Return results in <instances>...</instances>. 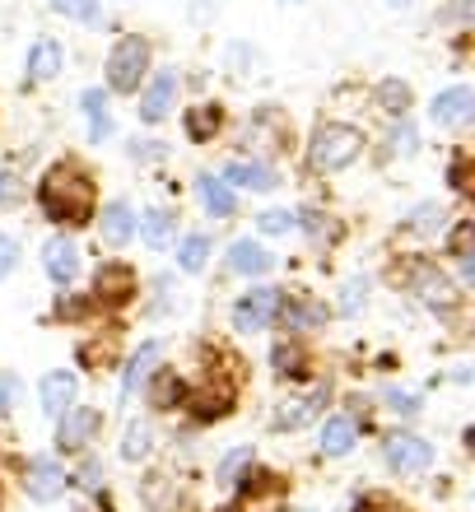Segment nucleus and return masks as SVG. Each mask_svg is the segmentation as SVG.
Returning a JSON list of instances; mask_svg holds the SVG:
<instances>
[{
  "label": "nucleus",
  "mask_w": 475,
  "mask_h": 512,
  "mask_svg": "<svg viewBox=\"0 0 475 512\" xmlns=\"http://www.w3.org/2000/svg\"><path fill=\"white\" fill-rule=\"evenodd\" d=\"M94 433H98V410L70 405L66 415H61V429H56V447L61 452H84V447L94 443Z\"/></svg>",
  "instance_id": "obj_6"
},
{
  "label": "nucleus",
  "mask_w": 475,
  "mask_h": 512,
  "mask_svg": "<svg viewBox=\"0 0 475 512\" xmlns=\"http://www.w3.org/2000/svg\"><path fill=\"white\" fill-rule=\"evenodd\" d=\"M294 219H299V215H289V210H266L257 224H261V233H289V229H294Z\"/></svg>",
  "instance_id": "obj_32"
},
{
  "label": "nucleus",
  "mask_w": 475,
  "mask_h": 512,
  "mask_svg": "<svg viewBox=\"0 0 475 512\" xmlns=\"http://www.w3.org/2000/svg\"><path fill=\"white\" fill-rule=\"evenodd\" d=\"M14 266H19V243L0 233V280H5V275H10Z\"/></svg>",
  "instance_id": "obj_38"
},
{
  "label": "nucleus",
  "mask_w": 475,
  "mask_h": 512,
  "mask_svg": "<svg viewBox=\"0 0 475 512\" xmlns=\"http://www.w3.org/2000/svg\"><path fill=\"white\" fill-rule=\"evenodd\" d=\"M452 187H457V191H466V159H457V163H452Z\"/></svg>",
  "instance_id": "obj_39"
},
{
  "label": "nucleus",
  "mask_w": 475,
  "mask_h": 512,
  "mask_svg": "<svg viewBox=\"0 0 475 512\" xmlns=\"http://www.w3.org/2000/svg\"><path fill=\"white\" fill-rule=\"evenodd\" d=\"M5 405H10V391H5V382H0V415H5Z\"/></svg>",
  "instance_id": "obj_41"
},
{
  "label": "nucleus",
  "mask_w": 475,
  "mask_h": 512,
  "mask_svg": "<svg viewBox=\"0 0 475 512\" xmlns=\"http://www.w3.org/2000/svg\"><path fill=\"white\" fill-rule=\"evenodd\" d=\"M70 405H75V373H66V368H61V373H47V378H42V410L61 419Z\"/></svg>",
  "instance_id": "obj_19"
},
{
  "label": "nucleus",
  "mask_w": 475,
  "mask_h": 512,
  "mask_svg": "<svg viewBox=\"0 0 475 512\" xmlns=\"http://www.w3.org/2000/svg\"><path fill=\"white\" fill-rule=\"evenodd\" d=\"M294 224H303V229H308V233H313V238H317V243H322V238H326V243H331V238H336V224H331V215H303V219H294Z\"/></svg>",
  "instance_id": "obj_31"
},
{
  "label": "nucleus",
  "mask_w": 475,
  "mask_h": 512,
  "mask_svg": "<svg viewBox=\"0 0 475 512\" xmlns=\"http://www.w3.org/2000/svg\"><path fill=\"white\" fill-rule=\"evenodd\" d=\"M108 89L112 94H140V84L150 80V42L126 33L117 47L108 52Z\"/></svg>",
  "instance_id": "obj_3"
},
{
  "label": "nucleus",
  "mask_w": 475,
  "mask_h": 512,
  "mask_svg": "<svg viewBox=\"0 0 475 512\" xmlns=\"http://www.w3.org/2000/svg\"><path fill=\"white\" fill-rule=\"evenodd\" d=\"M275 266V256L266 252L261 243H252V238H238V243L229 247V270H238V275H266V270Z\"/></svg>",
  "instance_id": "obj_18"
},
{
  "label": "nucleus",
  "mask_w": 475,
  "mask_h": 512,
  "mask_svg": "<svg viewBox=\"0 0 475 512\" xmlns=\"http://www.w3.org/2000/svg\"><path fill=\"white\" fill-rule=\"evenodd\" d=\"M131 294H136V275H131V266H122V261L98 266V275H94V298L98 303L122 308V303H131Z\"/></svg>",
  "instance_id": "obj_8"
},
{
  "label": "nucleus",
  "mask_w": 475,
  "mask_h": 512,
  "mask_svg": "<svg viewBox=\"0 0 475 512\" xmlns=\"http://www.w3.org/2000/svg\"><path fill=\"white\" fill-rule=\"evenodd\" d=\"M159 340H150V345H140V354H136V359H131V368H126V382H122V396H126V401H131V396H136V391H140V382H145V378H150V373H154V364H159Z\"/></svg>",
  "instance_id": "obj_23"
},
{
  "label": "nucleus",
  "mask_w": 475,
  "mask_h": 512,
  "mask_svg": "<svg viewBox=\"0 0 475 512\" xmlns=\"http://www.w3.org/2000/svg\"><path fill=\"white\" fill-rule=\"evenodd\" d=\"M10 191H14V177H10V173H0V201H5Z\"/></svg>",
  "instance_id": "obj_40"
},
{
  "label": "nucleus",
  "mask_w": 475,
  "mask_h": 512,
  "mask_svg": "<svg viewBox=\"0 0 475 512\" xmlns=\"http://www.w3.org/2000/svg\"><path fill=\"white\" fill-rule=\"evenodd\" d=\"M429 461H434V447L415 438V433H396L392 443H387V466L401 475H420L429 471Z\"/></svg>",
  "instance_id": "obj_7"
},
{
  "label": "nucleus",
  "mask_w": 475,
  "mask_h": 512,
  "mask_svg": "<svg viewBox=\"0 0 475 512\" xmlns=\"http://www.w3.org/2000/svg\"><path fill=\"white\" fill-rule=\"evenodd\" d=\"M98 233H103V243L108 247H126L131 243V233H136V210L126 201H108L103 205V219H98Z\"/></svg>",
  "instance_id": "obj_13"
},
{
  "label": "nucleus",
  "mask_w": 475,
  "mask_h": 512,
  "mask_svg": "<svg viewBox=\"0 0 475 512\" xmlns=\"http://www.w3.org/2000/svg\"><path fill=\"white\" fill-rule=\"evenodd\" d=\"M80 108H84V117H89V140H94V145H103V140L112 135L108 94H103V89H84V94H80Z\"/></svg>",
  "instance_id": "obj_20"
},
{
  "label": "nucleus",
  "mask_w": 475,
  "mask_h": 512,
  "mask_svg": "<svg viewBox=\"0 0 475 512\" xmlns=\"http://www.w3.org/2000/svg\"><path fill=\"white\" fill-rule=\"evenodd\" d=\"M136 229H140V243L159 252V247L173 243V233H177V215H173V210H163V205H154V210H145V215L136 219Z\"/></svg>",
  "instance_id": "obj_16"
},
{
  "label": "nucleus",
  "mask_w": 475,
  "mask_h": 512,
  "mask_svg": "<svg viewBox=\"0 0 475 512\" xmlns=\"http://www.w3.org/2000/svg\"><path fill=\"white\" fill-rule=\"evenodd\" d=\"M415 289H420L424 303H434V308H452L457 303V289H452V280L443 275V270L434 266H420V275H415Z\"/></svg>",
  "instance_id": "obj_21"
},
{
  "label": "nucleus",
  "mask_w": 475,
  "mask_h": 512,
  "mask_svg": "<svg viewBox=\"0 0 475 512\" xmlns=\"http://www.w3.org/2000/svg\"><path fill=\"white\" fill-rule=\"evenodd\" d=\"M243 466H252V452H247V447H243V452H233V457H224V466H219V480H224V485H233Z\"/></svg>",
  "instance_id": "obj_35"
},
{
  "label": "nucleus",
  "mask_w": 475,
  "mask_h": 512,
  "mask_svg": "<svg viewBox=\"0 0 475 512\" xmlns=\"http://www.w3.org/2000/svg\"><path fill=\"white\" fill-rule=\"evenodd\" d=\"M429 117H434V126H466L475 117V94L466 84H452V89H443V94L434 98Z\"/></svg>",
  "instance_id": "obj_11"
},
{
  "label": "nucleus",
  "mask_w": 475,
  "mask_h": 512,
  "mask_svg": "<svg viewBox=\"0 0 475 512\" xmlns=\"http://www.w3.org/2000/svg\"><path fill=\"white\" fill-rule=\"evenodd\" d=\"M177 108V75L173 70H159L150 84H140V122H163L168 112Z\"/></svg>",
  "instance_id": "obj_5"
},
{
  "label": "nucleus",
  "mask_w": 475,
  "mask_h": 512,
  "mask_svg": "<svg viewBox=\"0 0 475 512\" xmlns=\"http://www.w3.org/2000/svg\"><path fill=\"white\" fill-rule=\"evenodd\" d=\"M322 401H326V391H313V396H285L280 410H275V424H280V429H303V424L317 419Z\"/></svg>",
  "instance_id": "obj_17"
},
{
  "label": "nucleus",
  "mask_w": 475,
  "mask_h": 512,
  "mask_svg": "<svg viewBox=\"0 0 475 512\" xmlns=\"http://www.w3.org/2000/svg\"><path fill=\"white\" fill-rule=\"evenodd\" d=\"M438 224H443V210H438V205H420V210H415V215H410V229H438Z\"/></svg>",
  "instance_id": "obj_36"
},
{
  "label": "nucleus",
  "mask_w": 475,
  "mask_h": 512,
  "mask_svg": "<svg viewBox=\"0 0 475 512\" xmlns=\"http://www.w3.org/2000/svg\"><path fill=\"white\" fill-rule=\"evenodd\" d=\"M308 359H303V350L299 345H275V368H280V373H294V378H299V373H308Z\"/></svg>",
  "instance_id": "obj_30"
},
{
  "label": "nucleus",
  "mask_w": 475,
  "mask_h": 512,
  "mask_svg": "<svg viewBox=\"0 0 475 512\" xmlns=\"http://www.w3.org/2000/svg\"><path fill=\"white\" fill-rule=\"evenodd\" d=\"M224 182H229V187H247V191H275L280 187L275 168H266V163H257V159H233L229 168H224Z\"/></svg>",
  "instance_id": "obj_14"
},
{
  "label": "nucleus",
  "mask_w": 475,
  "mask_h": 512,
  "mask_svg": "<svg viewBox=\"0 0 475 512\" xmlns=\"http://www.w3.org/2000/svg\"><path fill=\"white\" fill-rule=\"evenodd\" d=\"M196 196H201V205L215 219H229L233 210H238V196H233V187L224 182V177H215V173H201V177H196Z\"/></svg>",
  "instance_id": "obj_15"
},
{
  "label": "nucleus",
  "mask_w": 475,
  "mask_h": 512,
  "mask_svg": "<svg viewBox=\"0 0 475 512\" xmlns=\"http://www.w3.org/2000/svg\"><path fill=\"white\" fill-rule=\"evenodd\" d=\"M66 70V52H61V42L56 38H38L28 47V61H24V80L28 84H47L56 80Z\"/></svg>",
  "instance_id": "obj_9"
},
{
  "label": "nucleus",
  "mask_w": 475,
  "mask_h": 512,
  "mask_svg": "<svg viewBox=\"0 0 475 512\" xmlns=\"http://www.w3.org/2000/svg\"><path fill=\"white\" fill-rule=\"evenodd\" d=\"M364 294H368V280H350L345 284V298H340V312H359Z\"/></svg>",
  "instance_id": "obj_37"
},
{
  "label": "nucleus",
  "mask_w": 475,
  "mask_h": 512,
  "mask_svg": "<svg viewBox=\"0 0 475 512\" xmlns=\"http://www.w3.org/2000/svg\"><path fill=\"white\" fill-rule=\"evenodd\" d=\"M224 126V112L215 108V103H196V108H187V135L201 145V140H215V131Z\"/></svg>",
  "instance_id": "obj_24"
},
{
  "label": "nucleus",
  "mask_w": 475,
  "mask_h": 512,
  "mask_svg": "<svg viewBox=\"0 0 475 512\" xmlns=\"http://www.w3.org/2000/svg\"><path fill=\"white\" fill-rule=\"evenodd\" d=\"M359 154H364V135L345 122H322L313 131V145H308V159H313L317 173H340Z\"/></svg>",
  "instance_id": "obj_2"
},
{
  "label": "nucleus",
  "mask_w": 475,
  "mask_h": 512,
  "mask_svg": "<svg viewBox=\"0 0 475 512\" xmlns=\"http://www.w3.org/2000/svg\"><path fill=\"white\" fill-rule=\"evenodd\" d=\"M205 261H210V238L205 233H187L177 243V266L187 270V275H196V270H205Z\"/></svg>",
  "instance_id": "obj_25"
},
{
  "label": "nucleus",
  "mask_w": 475,
  "mask_h": 512,
  "mask_svg": "<svg viewBox=\"0 0 475 512\" xmlns=\"http://www.w3.org/2000/svg\"><path fill=\"white\" fill-rule=\"evenodd\" d=\"M66 480L70 475L56 466L52 457H38V461H28V480H24V489H28V499H38V503H52V499H61L66 494Z\"/></svg>",
  "instance_id": "obj_10"
},
{
  "label": "nucleus",
  "mask_w": 475,
  "mask_h": 512,
  "mask_svg": "<svg viewBox=\"0 0 475 512\" xmlns=\"http://www.w3.org/2000/svg\"><path fill=\"white\" fill-rule=\"evenodd\" d=\"M56 14H66V19H80V24H94L98 19V0H52Z\"/></svg>",
  "instance_id": "obj_29"
},
{
  "label": "nucleus",
  "mask_w": 475,
  "mask_h": 512,
  "mask_svg": "<svg viewBox=\"0 0 475 512\" xmlns=\"http://www.w3.org/2000/svg\"><path fill=\"white\" fill-rule=\"evenodd\" d=\"M415 145H420V140H415V126L401 117V126L392 131V154H415Z\"/></svg>",
  "instance_id": "obj_34"
},
{
  "label": "nucleus",
  "mask_w": 475,
  "mask_h": 512,
  "mask_svg": "<svg viewBox=\"0 0 475 512\" xmlns=\"http://www.w3.org/2000/svg\"><path fill=\"white\" fill-rule=\"evenodd\" d=\"M354 443H359V429H354L350 415H331L322 424V452L326 457H345Z\"/></svg>",
  "instance_id": "obj_22"
},
{
  "label": "nucleus",
  "mask_w": 475,
  "mask_h": 512,
  "mask_svg": "<svg viewBox=\"0 0 475 512\" xmlns=\"http://www.w3.org/2000/svg\"><path fill=\"white\" fill-rule=\"evenodd\" d=\"M42 270L52 275V284H70L80 275V247L70 243L66 233H56L52 243L42 247Z\"/></svg>",
  "instance_id": "obj_12"
},
{
  "label": "nucleus",
  "mask_w": 475,
  "mask_h": 512,
  "mask_svg": "<svg viewBox=\"0 0 475 512\" xmlns=\"http://www.w3.org/2000/svg\"><path fill=\"white\" fill-rule=\"evenodd\" d=\"M378 103H382V112H387V117H406V112H410V84H401V80H382Z\"/></svg>",
  "instance_id": "obj_27"
},
{
  "label": "nucleus",
  "mask_w": 475,
  "mask_h": 512,
  "mask_svg": "<svg viewBox=\"0 0 475 512\" xmlns=\"http://www.w3.org/2000/svg\"><path fill=\"white\" fill-rule=\"evenodd\" d=\"M280 303H285L280 289H252V294H243L233 303V326L238 331H266L280 317Z\"/></svg>",
  "instance_id": "obj_4"
},
{
  "label": "nucleus",
  "mask_w": 475,
  "mask_h": 512,
  "mask_svg": "<svg viewBox=\"0 0 475 512\" xmlns=\"http://www.w3.org/2000/svg\"><path fill=\"white\" fill-rule=\"evenodd\" d=\"M38 205L47 219L80 229V224L94 219V182H89L80 168H66V163H61V168H52V173L42 177Z\"/></svg>",
  "instance_id": "obj_1"
},
{
  "label": "nucleus",
  "mask_w": 475,
  "mask_h": 512,
  "mask_svg": "<svg viewBox=\"0 0 475 512\" xmlns=\"http://www.w3.org/2000/svg\"><path fill=\"white\" fill-rule=\"evenodd\" d=\"M177 401H182V382H177L173 368H159L150 382V405L154 410H173Z\"/></svg>",
  "instance_id": "obj_26"
},
{
  "label": "nucleus",
  "mask_w": 475,
  "mask_h": 512,
  "mask_svg": "<svg viewBox=\"0 0 475 512\" xmlns=\"http://www.w3.org/2000/svg\"><path fill=\"white\" fill-rule=\"evenodd\" d=\"M387 410H396V415H420V396H415V391H387Z\"/></svg>",
  "instance_id": "obj_33"
},
{
  "label": "nucleus",
  "mask_w": 475,
  "mask_h": 512,
  "mask_svg": "<svg viewBox=\"0 0 475 512\" xmlns=\"http://www.w3.org/2000/svg\"><path fill=\"white\" fill-rule=\"evenodd\" d=\"M154 447V433H150V424H126V438H122V457L126 461H140L145 452Z\"/></svg>",
  "instance_id": "obj_28"
}]
</instances>
